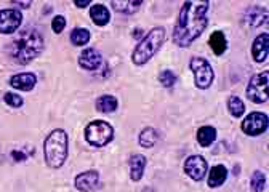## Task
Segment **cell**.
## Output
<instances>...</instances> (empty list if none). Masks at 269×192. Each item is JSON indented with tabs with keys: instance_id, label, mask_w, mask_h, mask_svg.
<instances>
[{
	"instance_id": "obj_27",
	"label": "cell",
	"mask_w": 269,
	"mask_h": 192,
	"mask_svg": "<svg viewBox=\"0 0 269 192\" xmlns=\"http://www.w3.org/2000/svg\"><path fill=\"white\" fill-rule=\"evenodd\" d=\"M159 80L160 83H162L164 87H173L175 85V80H176V77L172 71H164V72H160L159 75Z\"/></svg>"
},
{
	"instance_id": "obj_22",
	"label": "cell",
	"mask_w": 269,
	"mask_h": 192,
	"mask_svg": "<svg viewBox=\"0 0 269 192\" xmlns=\"http://www.w3.org/2000/svg\"><path fill=\"white\" fill-rule=\"evenodd\" d=\"M143 2H140V0H122V2H119V0H114L112 2V6L117 11L120 13H127V14H132L135 11H138V8H140V5Z\"/></svg>"
},
{
	"instance_id": "obj_3",
	"label": "cell",
	"mask_w": 269,
	"mask_h": 192,
	"mask_svg": "<svg viewBox=\"0 0 269 192\" xmlns=\"http://www.w3.org/2000/svg\"><path fill=\"white\" fill-rule=\"evenodd\" d=\"M45 162L50 168H59L67 159V135L64 130H55L43 144Z\"/></svg>"
},
{
	"instance_id": "obj_11",
	"label": "cell",
	"mask_w": 269,
	"mask_h": 192,
	"mask_svg": "<svg viewBox=\"0 0 269 192\" xmlns=\"http://www.w3.org/2000/svg\"><path fill=\"white\" fill-rule=\"evenodd\" d=\"M98 181H99V175L95 170H88V172H83L75 178V188L79 191L83 192H90L93 191L98 186Z\"/></svg>"
},
{
	"instance_id": "obj_19",
	"label": "cell",
	"mask_w": 269,
	"mask_h": 192,
	"mask_svg": "<svg viewBox=\"0 0 269 192\" xmlns=\"http://www.w3.org/2000/svg\"><path fill=\"white\" fill-rule=\"evenodd\" d=\"M217 140V130H215L213 127H202L199 128L197 132V141L199 144L202 146V148H209V146Z\"/></svg>"
},
{
	"instance_id": "obj_29",
	"label": "cell",
	"mask_w": 269,
	"mask_h": 192,
	"mask_svg": "<svg viewBox=\"0 0 269 192\" xmlns=\"http://www.w3.org/2000/svg\"><path fill=\"white\" fill-rule=\"evenodd\" d=\"M64 27H66V19H64V16H56L55 19H53V22H51V29H53V32L59 34L61 30H63Z\"/></svg>"
},
{
	"instance_id": "obj_13",
	"label": "cell",
	"mask_w": 269,
	"mask_h": 192,
	"mask_svg": "<svg viewBox=\"0 0 269 192\" xmlns=\"http://www.w3.org/2000/svg\"><path fill=\"white\" fill-rule=\"evenodd\" d=\"M268 48H269V35L265 32L255 38L252 47V55L255 58L257 63H263L268 58Z\"/></svg>"
},
{
	"instance_id": "obj_2",
	"label": "cell",
	"mask_w": 269,
	"mask_h": 192,
	"mask_svg": "<svg viewBox=\"0 0 269 192\" xmlns=\"http://www.w3.org/2000/svg\"><path fill=\"white\" fill-rule=\"evenodd\" d=\"M43 50V38L37 29L26 27L13 37L8 43V55L18 64H27Z\"/></svg>"
},
{
	"instance_id": "obj_28",
	"label": "cell",
	"mask_w": 269,
	"mask_h": 192,
	"mask_svg": "<svg viewBox=\"0 0 269 192\" xmlns=\"http://www.w3.org/2000/svg\"><path fill=\"white\" fill-rule=\"evenodd\" d=\"M3 101H5L6 104H10L11 107H19V106H22V98H21L19 95H14V93H5Z\"/></svg>"
},
{
	"instance_id": "obj_9",
	"label": "cell",
	"mask_w": 269,
	"mask_h": 192,
	"mask_svg": "<svg viewBox=\"0 0 269 192\" xmlns=\"http://www.w3.org/2000/svg\"><path fill=\"white\" fill-rule=\"evenodd\" d=\"M22 14L19 10H2L0 11V32L2 34H13L21 26Z\"/></svg>"
},
{
	"instance_id": "obj_26",
	"label": "cell",
	"mask_w": 269,
	"mask_h": 192,
	"mask_svg": "<svg viewBox=\"0 0 269 192\" xmlns=\"http://www.w3.org/2000/svg\"><path fill=\"white\" fill-rule=\"evenodd\" d=\"M265 184H266V178L261 172H255L250 180V188L255 192H263L265 191Z\"/></svg>"
},
{
	"instance_id": "obj_18",
	"label": "cell",
	"mask_w": 269,
	"mask_h": 192,
	"mask_svg": "<svg viewBox=\"0 0 269 192\" xmlns=\"http://www.w3.org/2000/svg\"><path fill=\"white\" fill-rule=\"evenodd\" d=\"M228 178V170L226 167L223 165H217L212 168V172L209 173V186L210 188H220L223 183Z\"/></svg>"
},
{
	"instance_id": "obj_12",
	"label": "cell",
	"mask_w": 269,
	"mask_h": 192,
	"mask_svg": "<svg viewBox=\"0 0 269 192\" xmlns=\"http://www.w3.org/2000/svg\"><path fill=\"white\" fill-rule=\"evenodd\" d=\"M37 83V77L30 72H24V74H16L10 79V85L16 90L21 91H30Z\"/></svg>"
},
{
	"instance_id": "obj_8",
	"label": "cell",
	"mask_w": 269,
	"mask_h": 192,
	"mask_svg": "<svg viewBox=\"0 0 269 192\" xmlns=\"http://www.w3.org/2000/svg\"><path fill=\"white\" fill-rule=\"evenodd\" d=\"M268 130V115L261 112H252L242 122V132L250 136H258Z\"/></svg>"
},
{
	"instance_id": "obj_1",
	"label": "cell",
	"mask_w": 269,
	"mask_h": 192,
	"mask_svg": "<svg viewBox=\"0 0 269 192\" xmlns=\"http://www.w3.org/2000/svg\"><path fill=\"white\" fill-rule=\"evenodd\" d=\"M210 2H186L180 11L173 30V42L178 47H189L207 27V11Z\"/></svg>"
},
{
	"instance_id": "obj_20",
	"label": "cell",
	"mask_w": 269,
	"mask_h": 192,
	"mask_svg": "<svg viewBox=\"0 0 269 192\" xmlns=\"http://www.w3.org/2000/svg\"><path fill=\"white\" fill-rule=\"evenodd\" d=\"M210 48L213 50L215 55H223V53L226 51V37L225 34L221 32V30H217V32H213L210 35Z\"/></svg>"
},
{
	"instance_id": "obj_23",
	"label": "cell",
	"mask_w": 269,
	"mask_h": 192,
	"mask_svg": "<svg viewBox=\"0 0 269 192\" xmlns=\"http://www.w3.org/2000/svg\"><path fill=\"white\" fill-rule=\"evenodd\" d=\"M90 40V32L83 27H75L71 32V42L75 47H82V45H87Z\"/></svg>"
},
{
	"instance_id": "obj_10",
	"label": "cell",
	"mask_w": 269,
	"mask_h": 192,
	"mask_svg": "<svg viewBox=\"0 0 269 192\" xmlns=\"http://www.w3.org/2000/svg\"><path fill=\"white\" fill-rule=\"evenodd\" d=\"M184 172L194 181H201L207 175V162L202 156H191L184 162Z\"/></svg>"
},
{
	"instance_id": "obj_31",
	"label": "cell",
	"mask_w": 269,
	"mask_h": 192,
	"mask_svg": "<svg viewBox=\"0 0 269 192\" xmlns=\"http://www.w3.org/2000/svg\"><path fill=\"white\" fill-rule=\"evenodd\" d=\"M77 6H87V5H90L91 2H90V0H75V2H74Z\"/></svg>"
},
{
	"instance_id": "obj_21",
	"label": "cell",
	"mask_w": 269,
	"mask_h": 192,
	"mask_svg": "<svg viewBox=\"0 0 269 192\" xmlns=\"http://www.w3.org/2000/svg\"><path fill=\"white\" fill-rule=\"evenodd\" d=\"M96 109L99 112H114L117 109V99L112 95H103L96 99Z\"/></svg>"
},
{
	"instance_id": "obj_24",
	"label": "cell",
	"mask_w": 269,
	"mask_h": 192,
	"mask_svg": "<svg viewBox=\"0 0 269 192\" xmlns=\"http://www.w3.org/2000/svg\"><path fill=\"white\" fill-rule=\"evenodd\" d=\"M157 138H159V135L154 128H151V127L144 128L140 135V144L143 146V148H152V146L156 144Z\"/></svg>"
},
{
	"instance_id": "obj_5",
	"label": "cell",
	"mask_w": 269,
	"mask_h": 192,
	"mask_svg": "<svg viewBox=\"0 0 269 192\" xmlns=\"http://www.w3.org/2000/svg\"><path fill=\"white\" fill-rule=\"evenodd\" d=\"M114 138V128L104 120H95L85 128V140L96 148L109 144Z\"/></svg>"
},
{
	"instance_id": "obj_30",
	"label": "cell",
	"mask_w": 269,
	"mask_h": 192,
	"mask_svg": "<svg viewBox=\"0 0 269 192\" xmlns=\"http://www.w3.org/2000/svg\"><path fill=\"white\" fill-rule=\"evenodd\" d=\"M11 156H13L14 159H18V162H21V160H24V159H26L24 154H21V152H18V151L11 152Z\"/></svg>"
},
{
	"instance_id": "obj_6",
	"label": "cell",
	"mask_w": 269,
	"mask_h": 192,
	"mask_svg": "<svg viewBox=\"0 0 269 192\" xmlns=\"http://www.w3.org/2000/svg\"><path fill=\"white\" fill-rule=\"evenodd\" d=\"M189 67H191V71L192 74H194L196 77V87L197 88H209L212 85V82H213V69L210 66V63L207 59L204 58H192L191 59V63H189Z\"/></svg>"
},
{
	"instance_id": "obj_17",
	"label": "cell",
	"mask_w": 269,
	"mask_h": 192,
	"mask_svg": "<svg viewBox=\"0 0 269 192\" xmlns=\"http://www.w3.org/2000/svg\"><path fill=\"white\" fill-rule=\"evenodd\" d=\"M90 16L91 19H93V22L96 26H104L109 22L111 19V14H109V10L106 8L104 5L101 3H96L91 6V10H90Z\"/></svg>"
},
{
	"instance_id": "obj_15",
	"label": "cell",
	"mask_w": 269,
	"mask_h": 192,
	"mask_svg": "<svg viewBox=\"0 0 269 192\" xmlns=\"http://www.w3.org/2000/svg\"><path fill=\"white\" fill-rule=\"evenodd\" d=\"M268 19V10L266 8H261V6H250L245 13V22L252 27H258L261 26L263 22H266Z\"/></svg>"
},
{
	"instance_id": "obj_7",
	"label": "cell",
	"mask_w": 269,
	"mask_h": 192,
	"mask_svg": "<svg viewBox=\"0 0 269 192\" xmlns=\"http://www.w3.org/2000/svg\"><path fill=\"white\" fill-rule=\"evenodd\" d=\"M268 80H269V74L263 72L258 74L255 77H252V80L247 87V96L252 99L253 103L261 104L268 101Z\"/></svg>"
},
{
	"instance_id": "obj_16",
	"label": "cell",
	"mask_w": 269,
	"mask_h": 192,
	"mask_svg": "<svg viewBox=\"0 0 269 192\" xmlns=\"http://www.w3.org/2000/svg\"><path fill=\"white\" fill-rule=\"evenodd\" d=\"M146 168V157L141 154H135L130 157V178L133 181H140Z\"/></svg>"
},
{
	"instance_id": "obj_4",
	"label": "cell",
	"mask_w": 269,
	"mask_h": 192,
	"mask_svg": "<svg viewBox=\"0 0 269 192\" xmlns=\"http://www.w3.org/2000/svg\"><path fill=\"white\" fill-rule=\"evenodd\" d=\"M164 40H165V30L162 27H154L135 48L132 55L133 63L138 66L148 63V61L159 51V48L162 47Z\"/></svg>"
},
{
	"instance_id": "obj_25",
	"label": "cell",
	"mask_w": 269,
	"mask_h": 192,
	"mask_svg": "<svg viewBox=\"0 0 269 192\" xmlns=\"http://www.w3.org/2000/svg\"><path fill=\"white\" fill-rule=\"evenodd\" d=\"M228 109H229V112H231V115H233V117L239 119L241 115L244 114V111H245V106H244V103H242L241 98L231 96V98L228 99Z\"/></svg>"
},
{
	"instance_id": "obj_14",
	"label": "cell",
	"mask_w": 269,
	"mask_h": 192,
	"mask_svg": "<svg viewBox=\"0 0 269 192\" xmlns=\"http://www.w3.org/2000/svg\"><path fill=\"white\" fill-rule=\"evenodd\" d=\"M79 64L87 69V71H95L101 64V55L95 48H87L82 51V55L79 58Z\"/></svg>"
}]
</instances>
